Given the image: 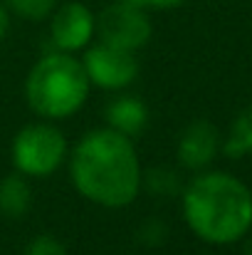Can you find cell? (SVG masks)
I'll list each match as a JSON object with an SVG mask.
<instances>
[{
    "instance_id": "obj_18",
    "label": "cell",
    "mask_w": 252,
    "mask_h": 255,
    "mask_svg": "<svg viewBox=\"0 0 252 255\" xmlns=\"http://www.w3.org/2000/svg\"><path fill=\"white\" fill-rule=\"evenodd\" d=\"M245 255H252V243L248 246V248H245Z\"/></svg>"
},
{
    "instance_id": "obj_13",
    "label": "cell",
    "mask_w": 252,
    "mask_h": 255,
    "mask_svg": "<svg viewBox=\"0 0 252 255\" xmlns=\"http://www.w3.org/2000/svg\"><path fill=\"white\" fill-rule=\"evenodd\" d=\"M57 5L60 0H5V7L10 10V15H17L20 20H27V22L47 20Z\"/></svg>"
},
{
    "instance_id": "obj_9",
    "label": "cell",
    "mask_w": 252,
    "mask_h": 255,
    "mask_svg": "<svg viewBox=\"0 0 252 255\" xmlns=\"http://www.w3.org/2000/svg\"><path fill=\"white\" fill-rule=\"evenodd\" d=\"M104 119H106L109 129H114L129 139H136L149 127V107L144 99H139L134 94H119L106 104Z\"/></svg>"
},
{
    "instance_id": "obj_1",
    "label": "cell",
    "mask_w": 252,
    "mask_h": 255,
    "mask_svg": "<svg viewBox=\"0 0 252 255\" xmlns=\"http://www.w3.org/2000/svg\"><path fill=\"white\" fill-rule=\"evenodd\" d=\"M70 181L84 201L101 208H126L141 193V159L134 139L101 127L86 131L70 149Z\"/></svg>"
},
{
    "instance_id": "obj_14",
    "label": "cell",
    "mask_w": 252,
    "mask_h": 255,
    "mask_svg": "<svg viewBox=\"0 0 252 255\" xmlns=\"http://www.w3.org/2000/svg\"><path fill=\"white\" fill-rule=\"evenodd\" d=\"M22 255H67V248H65V243L57 241L55 236L42 233V236H35V238L25 246Z\"/></svg>"
},
{
    "instance_id": "obj_3",
    "label": "cell",
    "mask_w": 252,
    "mask_h": 255,
    "mask_svg": "<svg viewBox=\"0 0 252 255\" xmlns=\"http://www.w3.org/2000/svg\"><path fill=\"white\" fill-rule=\"evenodd\" d=\"M91 82L82 60L70 52H45L25 77L27 107L47 122H62L75 117L89 99Z\"/></svg>"
},
{
    "instance_id": "obj_10",
    "label": "cell",
    "mask_w": 252,
    "mask_h": 255,
    "mask_svg": "<svg viewBox=\"0 0 252 255\" xmlns=\"http://www.w3.org/2000/svg\"><path fill=\"white\" fill-rule=\"evenodd\" d=\"M32 208V183L20 171H12L0 178V213L5 218H25Z\"/></svg>"
},
{
    "instance_id": "obj_17",
    "label": "cell",
    "mask_w": 252,
    "mask_h": 255,
    "mask_svg": "<svg viewBox=\"0 0 252 255\" xmlns=\"http://www.w3.org/2000/svg\"><path fill=\"white\" fill-rule=\"evenodd\" d=\"M10 32V10L5 7V2H0V42L7 37Z\"/></svg>"
},
{
    "instance_id": "obj_5",
    "label": "cell",
    "mask_w": 252,
    "mask_h": 255,
    "mask_svg": "<svg viewBox=\"0 0 252 255\" xmlns=\"http://www.w3.org/2000/svg\"><path fill=\"white\" fill-rule=\"evenodd\" d=\"M96 35L101 42H109L114 47H121L126 52L144 50L154 37L151 17L144 7L126 5L121 0H114L106 5L96 17Z\"/></svg>"
},
{
    "instance_id": "obj_7",
    "label": "cell",
    "mask_w": 252,
    "mask_h": 255,
    "mask_svg": "<svg viewBox=\"0 0 252 255\" xmlns=\"http://www.w3.org/2000/svg\"><path fill=\"white\" fill-rule=\"evenodd\" d=\"M50 20V45L52 50L77 55L84 52L96 35V15L89 5L80 0H70L55 7Z\"/></svg>"
},
{
    "instance_id": "obj_2",
    "label": "cell",
    "mask_w": 252,
    "mask_h": 255,
    "mask_svg": "<svg viewBox=\"0 0 252 255\" xmlns=\"http://www.w3.org/2000/svg\"><path fill=\"white\" fill-rule=\"evenodd\" d=\"M188 231L208 246H233L252 228V191L228 171H198L180 191Z\"/></svg>"
},
{
    "instance_id": "obj_8",
    "label": "cell",
    "mask_w": 252,
    "mask_h": 255,
    "mask_svg": "<svg viewBox=\"0 0 252 255\" xmlns=\"http://www.w3.org/2000/svg\"><path fill=\"white\" fill-rule=\"evenodd\" d=\"M220 146H223V141H220L218 127L205 119H198L183 129L178 146H175V156H178V164L185 171L198 173V171L210 169V164L220 154Z\"/></svg>"
},
{
    "instance_id": "obj_6",
    "label": "cell",
    "mask_w": 252,
    "mask_h": 255,
    "mask_svg": "<svg viewBox=\"0 0 252 255\" xmlns=\"http://www.w3.org/2000/svg\"><path fill=\"white\" fill-rule=\"evenodd\" d=\"M82 67L91 87L106 92H121L131 87L139 77V60L136 52H126L109 42H91L82 52Z\"/></svg>"
},
{
    "instance_id": "obj_12",
    "label": "cell",
    "mask_w": 252,
    "mask_h": 255,
    "mask_svg": "<svg viewBox=\"0 0 252 255\" xmlns=\"http://www.w3.org/2000/svg\"><path fill=\"white\" fill-rule=\"evenodd\" d=\"M141 191H146L154 198H175L183 191V181L178 171L170 166H151V169H144Z\"/></svg>"
},
{
    "instance_id": "obj_16",
    "label": "cell",
    "mask_w": 252,
    "mask_h": 255,
    "mask_svg": "<svg viewBox=\"0 0 252 255\" xmlns=\"http://www.w3.org/2000/svg\"><path fill=\"white\" fill-rule=\"evenodd\" d=\"M121 2L136 5L144 10H173V7H180L185 0H121Z\"/></svg>"
},
{
    "instance_id": "obj_11",
    "label": "cell",
    "mask_w": 252,
    "mask_h": 255,
    "mask_svg": "<svg viewBox=\"0 0 252 255\" xmlns=\"http://www.w3.org/2000/svg\"><path fill=\"white\" fill-rule=\"evenodd\" d=\"M220 151L228 159H245V156L252 154V104L245 107L235 117V122H233V127L228 131V139L223 141Z\"/></svg>"
},
{
    "instance_id": "obj_4",
    "label": "cell",
    "mask_w": 252,
    "mask_h": 255,
    "mask_svg": "<svg viewBox=\"0 0 252 255\" xmlns=\"http://www.w3.org/2000/svg\"><path fill=\"white\" fill-rule=\"evenodd\" d=\"M70 144L55 122H30L25 124L10 144L12 171L27 178H50L67 164Z\"/></svg>"
},
{
    "instance_id": "obj_15",
    "label": "cell",
    "mask_w": 252,
    "mask_h": 255,
    "mask_svg": "<svg viewBox=\"0 0 252 255\" xmlns=\"http://www.w3.org/2000/svg\"><path fill=\"white\" fill-rule=\"evenodd\" d=\"M136 238L144 243V246H161L168 238V226L161 218H149L141 223V228L136 231Z\"/></svg>"
}]
</instances>
